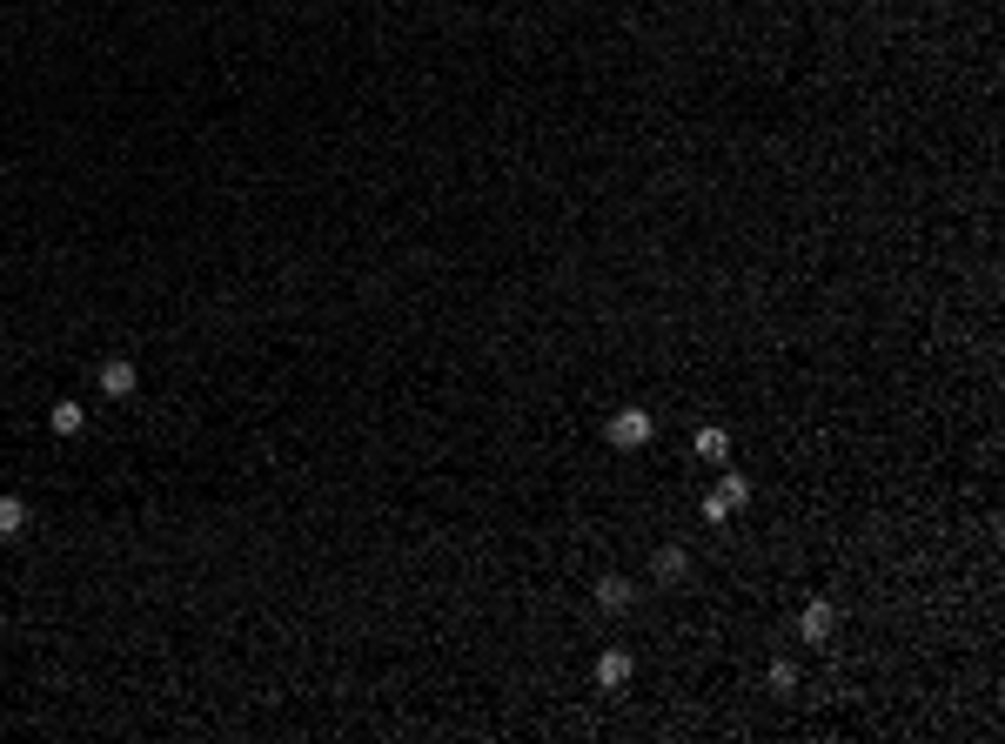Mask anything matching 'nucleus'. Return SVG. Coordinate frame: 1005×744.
I'll list each match as a JSON object with an SVG mask.
<instances>
[{"mask_svg": "<svg viewBox=\"0 0 1005 744\" xmlns=\"http://www.w3.org/2000/svg\"><path fill=\"white\" fill-rule=\"evenodd\" d=\"M47 429H54L61 443H74V436L88 429V409H81V403H54V409H47Z\"/></svg>", "mask_w": 1005, "mask_h": 744, "instance_id": "nucleus-7", "label": "nucleus"}, {"mask_svg": "<svg viewBox=\"0 0 1005 744\" xmlns=\"http://www.w3.org/2000/svg\"><path fill=\"white\" fill-rule=\"evenodd\" d=\"M27 530V503L21 496H0V537H21Z\"/></svg>", "mask_w": 1005, "mask_h": 744, "instance_id": "nucleus-11", "label": "nucleus"}, {"mask_svg": "<svg viewBox=\"0 0 1005 744\" xmlns=\"http://www.w3.org/2000/svg\"><path fill=\"white\" fill-rule=\"evenodd\" d=\"M831 631H838V610H831L825 597H811V604L798 610V637H804V644H825Z\"/></svg>", "mask_w": 1005, "mask_h": 744, "instance_id": "nucleus-3", "label": "nucleus"}, {"mask_svg": "<svg viewBox=\"0 0 1005 744\" xmlns=\"http://www.w3.org/2000/svg\"><path fill=\"white\" fill-rule=\"evenodd\" d=\"M94 383H101V396H114V403H121V396H134V389H141V369H134L128 356H108L101 369H94Z\"/></svg>", "mask_w": 1005, "mask_h": 744, "instance_id": "nucleus-2", "label": "nucleus"}, {"mask_svg": "<svg viewBox=\"0 0 1005 744\" xmlns=\"http://www.w3.org/2000/svg\"><path fill=\"white\" fill-rule=\"evenodd\" d=\"M691 450H697V463H724V456H731V429H697V443H691Z\"/></svg>", "mask_w": 1005, "mask_h": 744, "instance_id": "nucleus-8", "label": "nucleus"}, {"mask_svg": "<svg viewBox=\"0 0 1005 744\" xmlns=\"http://www.w3.org/2000/svg\"><path fill=\"white\" fill-rule=\"evenodd\" d=\"M764 684H771L778 698H791V691H798V664H791V657H771V671H764Z\"/></svg>", "mask_w": 1005, "mask_h": 744, "instance_id": "nucleus-10", "label": "nucleus"}, {"mask_svg": "<svg viewBox=\"0 0 1005 744\" xmlns=\"http://www.w3.org/2000/svg\"><path fill=\"white\" fill-rule=\"evenodd\" d=\"M650 436H657V423H650V409H637V403H624L603 423V443H610V450H644Z\"/></svg>", "mask_w": 1005, "mask_h": 744, "instance_id": "nucleus-1", "label": "nucleus"}, {"mask_svg": "<svg viewBox=\"0 0 1005 744\" xmlns=\"http://www.w3.org/2000/svg\"><path fill=\"white\" fill-rule=\"evenodd\" d=\"M650 577H657V584H684V577H691V550H684V543H664L657 564H650Z\"/></svg>", "mask_w": 1005, "mask_h": 744, "instance_id": "nucleus-4", "label": "nucleus"}, {"mask_svg": "<svg viewBox=\"0 0 1005 744\" xmlns=\"http://www.w3.org/2000/svg\"><path fill=\"white\" fill-rule=\"evenodd\" d=\"M717 496H724V510L737 517V510L751 503V476H717Z\"/></svg>", "mask_w": 1005, "mask_h": 744, "instance_id": "nucleus-9", "label": "nucleus"}, {"mask_svg": "<svg viewBox=\"0 0 1005 744\" xmlns=\"http://www.w3.org/2000/svg\"><path fill=\"white\" fill-rule=\"evenodd\" d=\"M630 671H637V657H630V651H603L597 657V684H603V691H624Z\"/></svg>", "mask_w": 1005, "mask_h": 744, "instance_id": "nucleus-6", "label": "nucleus"}, {"mask_svg": "<svg viewBox=\"0 0 1005 744\" xmlns=\"http://www.w3.org/2000/svg\"><path fill=\"white\" fill-rule=\"evenodd\" d=\"M630 604H637V584H630V577H597V610L624 617Z\"/></svg>", "mask_w": 1005, "mask_h": 744, "instance_id": "nucleus-5", "label": "nucleus"}]
</instances>
